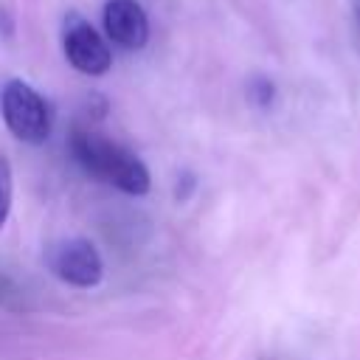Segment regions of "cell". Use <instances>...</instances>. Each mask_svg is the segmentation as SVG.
I'll list each match as a JSON object with an SVG mask.
<instances>
[{"mask_svg":"<svg viewBox=\"0 0 360 360\" xmlns=\"http://www.w3.org/2000/svg\"><path fill=\"white\" fill-rule=\"evenodd\" d=\"M62 48L68 62L84 73V76H104L112 65V53L107 48V42L101 39V34L82 20L79 14H70L65 20V31H62Z\"/></svg>","mask_w":360,"mask_h":360,"instance_id":"cell-4","label":"cell"},{"mask_svg":"<svg viewBox=\"0 0 360 360\" xmlns=\"http://www.w3.org/2000/svg\"><path fill=\"white\" fill-rule=\"evenodd\" d=\"M0 112L8 132L22 143H45L51 135V107L25 82L11 79L0 93Z\"/></svg>","mask_w":360,"mask_h":360,"instance_id":"cell-2","label":"cell"},{"mask_svg":"<svg viewBox=\"0 0 360 360\" xmlns=\"http://www.w3.org/2000/svg\"><path fill=\"white\" fill-rule=\"evenodd\" d=\"M248 96H250V101H253L256 107H270L273 98H276V87H273L270 79L256 76V79H250V84H248Z\"/></svg>","mask_w":360,"mask_h":360,"instance_id":"cell-7","label":"cell"},{"mask_svg":"<svg viewBox=\"0 0 360 360\" xmlns=\"http://www.w3.org/2000/svg\"><path fill=\"white\" fill-rule=\"evenodd\" d=\"M104 31L107 37L127 48L138 51L149 39V20L138 0H107L104 3Z\"/></svg>","mask_w":360,"mask_h":360,"instance_id":"cell-5","label":"cell"},{"mask_svg":"<svg viewBox=\"0 0 360 360\" xmlns=\"http://www.w3.org/2000/svg\"><path fill=\"white\" fill-rule=\"evenodd\" d=\"M45 264L59 281H65L70 287H79V290L96 287L104 276L101 253L96 250V245L90 239H82V236L53 242L45 250Z\"/></svg>","mask_w":360,"mask_h":360,"instance_id":"cell-3","label":"cell"},{"mask_svg":"<svg viewBox=\"0 0 360 360\" xmlns=\"http://www.w3.org/2000/svg\"><path fill=\"white\" fill-rule=\"evenodd\" d=\"M197 188V180H194V174L191 172H180V177H177V186H174V197L180 200V202H186L188 197H191V191Z\"/></svg>","mask_w":360,"mask_h":360,"instance_id":"cell-8","label":"cell"},{"mask_svg":"<svg viewBox=\"0 0 360 360\" xmlns=\"http://www.w3.org/2000/svg\"><path fill=\"white\" fill-rule=\"evenodd\" d=\"M11 197H14V174L6 155H0V228L6 225L11 214Z\"/></svg>","mask_w":360,"mask_h":360,"instance_id":"cell-6","label":"cell"},{"mask_svg":"<svg viewBox=\"0 0 360 360\" xmlns=\"http://www.w3.org/2000/svg\"><path fill=\"white\" fill-rule=\"evenodd\" d=\"M68 146H70L73 160L90 177H98L129 197H143L149 191L152 177H149L146 163L127 146L104 138L101 132L90 127H76L68 138Z\"/></svg>","mask_w":360,"mask_h":360,"instance_id":"cell-1","label":"cell"}]
</instances>
